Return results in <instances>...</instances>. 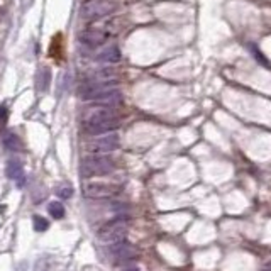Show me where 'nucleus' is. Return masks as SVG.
<instances>
[{"label": "nucleus", "instance_id": "f257e3e1", "mask_svg": "<svg viewBox=\"0 0 271 271\" xmlns=\"http://www.w3.org/2000/svg\"><path fill=\"white\" fill-rule=\"evenodd\" d=\"M119 127V119L109 107H93L87 110L83 117V129L92 136H102L115 131Z\"/></svg>", "mask_w": 271, "mask_h": 271}, {"label": "nucleus", "instance_id": "f03ea898", "mask_svg": "<svg viewBox=\"0 0 271 271\" xmlns=\"http://www.w3.org/2000/svg\"><path fill=\"white\" fill-rule=\"evenodd\" d=\"M80 97L87 102H95L102 107H115V105L122 104V93L120 90L114 88L110 83H98L92 82L87 83L80 88Z\"/></svg>", "mask_w": 271, "mask_h": 271}, {"label": "nucleus", "instance_id": "7ed1b4c3", "mask_svg": "<svg viewBox=\"0 0 271 271\" xmlns=\"http://www.w3.org/2000/svg\"><path fill=\"white\" fill-rule=\"evenodd\" d=\"M114 169V161L102 155H95L90 158H85L80 163V173L83 178H92V177H104L109 175Z\"/></svg>", "mask_w": 271, "mask_h": 271}, {"label": "nucleus", "instance_id": "20e7f679", "mask_svg": "<svg viewBox=\"0 0 271 271\" xmlns=\"http://www.w3.org/2000/svg\"><path fill=\"white\" fill-rule=\"evenodd\" d=\"M127 231H129V222H127L126 217H117V219L107 222L105 226H102L97 232V237L102 242L107 244H115L124 241L127 236Z\"/></svg>", "mask_w": 271, "mask_h": 271}, {"label": "nucleus", "instance_id": "39448f33", "mask_svg": "<svg viewBox=\"0 0 271 271\" xmlns=\"http://www.w3.org/2000/svg\"><path fill=\"white\" fill-rule=\"evenodd\" d=\"M114 10L115 4H112L110 0H85L80 5V17L83 20H98L112 14Z\"/></svg>", "mask_w": 271, "mask_h": 271}, {"label": "nucleus", "instance_id": "423d86ee", "mask_svg": "<svg viewBox=\"0 0 271 271\" xmlns=\"http://www.w3.org/2000/svg\"><path fill=\"white\" fill-rule=\"evenodd\" d=\"M83 195L87 199L92 200H104V199H110L119 193V188L112 183H102V182H87L82 188Z\"/></svg>", "mask_w": 271, "mask_h": 271}, {"label": "nucleus", "instance_id": "0eeeda50", "mask_svg": "<svg viewBox=\"0 0 271 271\" xmlns=\"http://www.w3.org/2000/svg\"><path fill=\"white\" fill-rule=\"evenodd\" d=\"M120 144V139L115 132H109V134L98 136L97 139H92L87 144V150L93 155H107V153L115 151Z\"/></svg>", "mask_w": 271, "mask_h": 271}, {"label": "nucleus", "instance_id": "6e6552de", "mask_svg": "<svg viewBox=\"0 0 271 271\" xmlns=\"http://www.w3.org/2000/svg\"><path fill=\"white\" fill-rule=\"evenodd\" d=\"M109 253H110V258H114L115 261H129V259L137 258L136 248L129 242H126V241L112 244L109 249Z\"/></svg>", "mask_w": 271, "mask_h": 271}, {"label": "nucleus", "instance_id": "1a4fd4ad", "mask_svg": "<svg viewBox=\"0 0 271 271\" xmlns=\"http://www.w3.org/2000/svg\"><path fill=\"white\" fill-rule=\"evenodd\" d=\"M80 39H82L83 44H87L88 47H97V46L104 44L105 39H107V34L100 29H87L80 36Z\"/></svg>", "mask_w": 271, "mask_h": 271}, {"label": "nucleus", "instance_id": "9d476101", "mask_svg": "<svg viewBox=\"0 0 271 271\" xmlns=\"http://www.w3.org/2000/svg\"><path fill=\"white\" fill-rule=\"evenodd\" d=\"M5 171H7V177L10 180H14L15 183L19 185L20 188L26 185V173H24V168L22 164H20L17 159H10L7 163V168H5Z\"/></svg>", "mask_w": 271, "mask_h": 271}, {"label": "nucleus", "instance_id": "9b49d317", "mask_svg": "<svg viewBox=\"0 0 271 271\" xmlns=\"http://www.w3.org/2000/svg\"><path fill=\"white\" fill-rule=\"evenodd\" d=\"M97 60L98 61H104V63H117V61H120V51H119V47L114 46V44L104 47V50L97 55Z\"/></svg>", "mask_w": 271, "mask_h": 271}, {"label": "nucleus", "instance_id": "f8f14e48", "mask_svg": "<svg viewBox=\"0 0 271 271\" xmlns=\"http://www.w3.org/2000/svg\"><path fill=\"white\" fill-rule=\"evenodd\" d=\"M2 144L5 150L9 151H20L22 150V141H20V137L15 134V132H5L4 137H2Z\"/></svg>", "mask_w": 271, "mask_h": 271}, {"label": "nucleus", "instance_id": "ddd939ff", "mask_svg": "<svg viewBox=\"0 0 271 271\" xmlns=\"http://www.w3.org/2000/svg\"><path fill=\"white\" fill-rule=\"evenodd\" d=\"M50 82H51V71H50V68H42V70L39 71V77H38V85H39L41 92H46L47 87H50Z\"/></svg>", "mask_w": 271, "mask_h": 271}, {"label": "nucleus", "instance_id": "4468645a", "mask_svg": "<svg viewBox=\"0 0 271 271\" xmlns=\"http://www.w3.org/2000/svg\"><path fill=\"white\" fill-rule=\"evenodd\" d=\"M47 212H50L51 217H55V219H63V217H65V207H63L61 202H51V204L47 205Z\"/></svg>", "mask_w": 271, "mask_h": 271}, {"label": "nucleus", "instance_id": "2eb2a0df", "mask_svg": "<svg viewBox=\"0 0 271 271\" xmlns=\"http://www.w3.org/2000/svg\"><path fill=\"white\" fill-rule=\"evenodd\" d=\"M56 195H58V199H63V200L71 199V196H73V187H71V185H68V183H61V185H58V188H56Z\"/></svg>", "mask_w": 271, "mask_h": 271}, {"label": "nucleus", "instance_id": "dca6fc26", "mask_svg": "<svg viewBox=\"0 0 271 271\" xmlns=\"http://www.w3.org/2000/svg\"><path fill=\"white\" fill-rule=\"evenodd\" d=\"M33 224H34V229L38 232L46 231L47 227H50V222H47L44 217H41V215H34L33 217Z\"/></svg>", "mask_w": 271, "mask_h": 271}, {"label": "nucleus", "instance_id": "f3484780", "mask_svg": "<svg viewBox=\"0 0 271 271\" xmlns=\"http://www.w3.org/2000/svg\"><path fill=\"white\" fill-rule=\"evenodd\" d=\"M7 119H9V110L5 105H0V132L4 131L5 124H7Z\"/></svg>", "mask_w": 271, "mask_h": 271}, {"label": "nucleus", "instance_id": "a211bd4d", "mask_svg": "<svg viewBox=\"0 0 271 271\" xmlns=\"http://www.w3.org/2000/svg\"><path fill=\"white\" fill-rule=\"evenodd\" d=\"M122 271H141V269L136 268V266H129V268H126V269H122Z\"/></svg>", "mask_w": 271, "mask_h": 271}, {"label": "nucleus", "instance_id": "6ab92c4d", "mask_svg": "<svg viewBox=\"0 0 271 271\" xmlns=\"http://www.w3.org/2000/svg\"><path fill=\"white\" fill-rule=\"evenodd\" d=\"M2 17H4V14H2V10H0V20H2Z\"/></svg>", "mask_w": 271, "mask_h": 271}, {"label": "nucleus", "instance_id": "aec40b11", "mask_svg": "<svg viewBox=\"0 0 271 271\" xmlns=\"http://www.w3.org/2000/svg\"><path fill=\"white\" fill-rule=\"evenodd\" d=\"M264 271H271V266H268L266 269H264Z\"/></svg>", "mask_w": 271, "mask_h": 271}]
</instances>
